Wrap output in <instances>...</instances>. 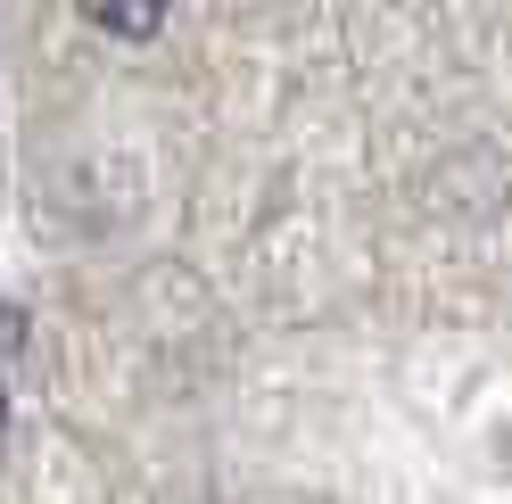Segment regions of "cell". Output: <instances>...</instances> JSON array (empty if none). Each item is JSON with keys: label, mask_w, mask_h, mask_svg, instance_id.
<instances>
[{"label": "cell", "mask_w": 512, "mask_h": 504, "mask_svg": "<svg viewBox=\"0 0 512 504\" xmlns=\"http://www.w3.org/2000/svg\"><path fill=\"white\" fill-rule=\"evenodd\" d=\"M91 25H108V34H157V9H91Z\"/></svg>", "instance_id": "obj_1"}, {"label": "cell", "mask_w": 512, "mask_h": 504, "mask_svg": "<svg viewBox=\"0 0 512 504\" xmlns=\"http://www.w3.org/2000/svg\"><path fill=\"white\" fill-rule=\"evenodd\" d=\"M0 422H9V389H0Z\"/></svg>", "instance_id": "obj_2"}]
</instances>
